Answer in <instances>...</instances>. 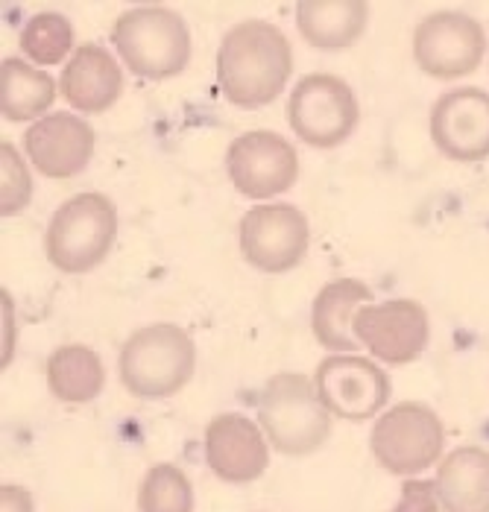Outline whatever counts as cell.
<instances>
[{
  "label": "cell",
  "mask_w": 489,
  "mask_h": 512,
  "mask_svg": "<svg viewBox=\"0 0 489 512\" xmlns=\"http://www.w3.org/2000/svg\"><path fill=\"white\" fill-rule=\"evenodd\" d=\"M293 50L287 36L270 21L249 18L235 24L217 50V85L232 106L261 109L287 88Z\"/></svg>",
  "instance_id": "6da1fadb"
},
{
  "label": "cell",
  "mask_w": 489,
  "mask_h": 512,
  "mask_svg": "<svg viewBox=\"0 0 489 512\" xmlns=\"http://www.w3.org/2000/svg\"><path fill=\"white\" fill-rule=\"evenodd\" d=\"M197 369V349L185 328L156 322L138 328L118 355L121 384L129 395L144 401H162L176 395Z\"/></svg>",
  "instance_id": "7a4b0ae2"
},
{
  "label": "cell",
  "mask_w": 489,
  "mask_h": 512,
  "mask_svg": "<svg viewBox=\"0 0 489 512\" xmlns=\"http://www.w3.org/2000/svg\"><path fill=\"white\" fill-rule=\"evenodd\" d=\"M112 44L123 68L141 79L182 74L194 50L185 18L164 6H135L123 12L112 27Z\"/></svg>",
  "instance_id": "3957f363"
},
{
  "label": "cell",
  "mask_w": 489,
  "mask_h": 512,
  "mask_svg": "<svg viewBox=\"0 0 489 512\" xmlns=\"http://www.w3.org/2000/svg\"><path fill=\"white\" fill-rule=\"evenodd\" d=\"M118 237V208L103 194H77L50 217L44 249L47 261L68 276H82L100 267Z\"/></svg>",
  "instance_id": "277c9868"
},
{
  "label": "cell",
  "mask_w": 489,
  "mask_h": 512,
  "mask_svg": "<svg viewBox=\"0 0 489 512\" xmlns=\"http://www.w3.org/2000/svg\"><path fill=\"white\" fill-rule=\"evenodd\" d=\"M258 419L267 442L287 457L314 454L331 434V413L323 407L314 381L299 372H279L264 384Z\"/></svg>",
  "instance_id": "5b68a950"
},
{
  "label": "cell",
  "mask_w": 489,
  "mask_h": 512,
  "mask_svg": "<svg viewBox=\"0 0 489 512\" xmlns=\"http://www.w3.org/2000/svg\"><path fill=\"white\" fill-rule=\"evenodd\" d=\"M446 431L440 416L419 401H405L381 413L375 422L369 448L381 469L399 477L425 472L443 454Z\"/></svg>",
  "instance_id": "8992f818"
},
{
  "label": "cell",
  "mask_w": 489,
  "mask_h": 512,
  "mask_svg": "<svg viewBox=\"0 0 489 512\" xmlns=\"http://www.w3.org/2000/svg\"><path fill=\"white\" fill-rule=\"evenodd\" d=\"M361 118L358 97L346 79L334 74H308L296 82L287 100V120L296 138L308 147L331 150L343 144Z\"/></svg>",
  "instance_id": "52a82bcc"
},
{
  "label": "cell",
  "mask_w": 489,
  "mask_h": 512,
  "mask_svg": "<svg viewBox=\"0 0 489 512\" xmlns=\"http://www.w3.org/2000/svg\"><path fill=\"white\" fill-rule=\"evenodd\" d=\"M238 243L246 261L267 273L282 276L299 267L311 246V226L308 217L285 202L249 208L238 226Z\"/></svg>",
  "instance_id": "ba28073f"
},
{
  "label": "cell",
  "mask_w": 489,
  "mask_h": 512,
  "mask_svg": "<svg viewBox=\"0 0 489 512\" xmlns=\"http://www.w3.org/2000/svg\"><path fill=\"white\" fill-rule=\"evenodd\" d=\"M487 53V33L481 21L466 12H437L416 24L413 59L434 79L472 74Z\"/></svg>",
  "instance_id": "9c48e42d"
},
{
  "label": "cell",
  "mask_w": 489,
  "mask_h": 512,
  "mask_svg": "<svg viewBox=\"0 0 489 512\" xmlns=\"http://www.w3.org/2000/svg\"><path fill=\"white\" fill-rule=\"evenodd\" d=\"M226 170L232 185L244 197L270 199L293 188L299 176V156L285 135L270 129H252L229 144Z\"/></svg>",
  "instance_id": "30bf717a"
},
{
  "label": "cell",
  "mask_w": 489,
  "mask_h": 512,
  "mask_svg": "<svg viewBox=\"0 0 489 512\" xmlns=\"http://www.w3.org/2000/svg\"><path fill=\"white\" fill-rule=\"evenodd\" d=\"M314 387L331 416L367 422L390 401L393 384L381 366L358 355H331L314 372Z\"/></svg>",
  "instance_id": "8fae6325"
},
{
  "label": "cell",
  "mask_w": 489,
  "mask_h": 512,
  "mask_svg": "<svg viewBox=\"0 0 489 512\" xmlns=\"http://www.w3.org/2000/svg\"><path fill=\"white\" fill-rule=\"evenodd\" d=\"M355 337L372 352V357L402 366L413 363L428 349L431 319L428 311L413 299H387L378 305H364L355 316Z\"/></svg>",
  "instance_id": "7c38bea8"
},
{
  "label": "cell",
  "mask_w": 489,
  "mask_h": 512,
  "mask_svg": "<svg viewBox=\"0 0 489 512\" xmlns=\"http://www.w3.org/2000/svg\"><path fill=\"white\" fill-rule=\"evenodd\" d=\"M431 138L451 161L489 158V94L481 88L446 91L431 109Z\"/></svg>",
  "instance_id": "4fadbf2b"
},
{
  "label": "cell",
  "mask_w": 489,
  "mask_h": 512,
  "mask_svg": "<svg viewBox=\"0 0 489 512\" xmlns=\"http://www.w3.org/2000/svg\"><path fill=\"white\" fill-rule=\"evenodd\" d=\"M94 129L71 112H53L36 120L24 135V153L47 179H71L94 156Z\"/></svg>",
  "instance_id": "5bb4252c"
},
{
  "label": "cell",
  "mask_w": 489,
  "mask_h": 512,
  "mask_svg": "<svg viewBox=\"0 0 489 512\" xmlns=\"http://www.w3.org/2000/svg\"><path fill=\"white\" fill-rule=\"evenodd\" d=\"M205 460L226 483H252L270 466V445L244 413H220L205 428Z\"/></svg>",
  "instance_id": "9a60e30c"
},
{
  "label": "cell",
  "mask_w": 489,
  "mask_h": 512,
  "mask_svg": "<svg viewBox=\"0 0 489 512\" xmlns=\"http://www.w3.org/2000/svg\"><path fill=\"white\" fill-rule=\"evenodd\" d=\"M59 91L80 115H103L121 100L123 68L106 47L80 44L62 71Z\"/></svg>",
  "instance_id": "2e32d148"
},
{
  "label": "cell",
  "mask_w": 489,
  "mask_h": 512,
  "mask_svg": "<svg viewBox=\"0 0 489 512\" xmlns=\"http://www.w3.org/2000/svg\"><path fill=\"white\" fill-rule=\"evenodd\" d=\"M369 302H372V290L358 278H337L326 284L311 308V328L320 346L331 352L361 349L355 337V316Z\"/></svg>",
  "instance_id": "e0dca14e"
},
{
  "label": "cell",
  "mask_w": 489,
  "mask_h": 512,
  "mask_svg": "<svg viewBox=\"0 0 489 512\" xmlns=\"http://www.w3.org/2000/svg\"><path fill=\"white\" fill-rule=\"evenodd\" d=\"M434 483L443 512H489V451L478 445L454 448Z\"/></svg>",
  "instance_id": "ac0fdd59"
},
{
  "label": "cell",
  "mask_w": 489,
  "mask_h": 512,
  "mask_svg": "<svg viewBox=\"0 0 489 512\" xmlns=\"http://www.w3.org/2000/svg\"><path fill=\"white\" fill-rule=\"evenodd\" d=\"M369 6L364 0H305L296 6V27L317 50H346L364 36Z\"/></svg>",
  "instance_id": "d6986e66"
},
{
  "label": "cell",
  "mask_w": 489,
  "mask_h": 512,
  "mask_svg": "<svg viewBox=\"0 0 489 512\" xmlns=\"http://www.w3.org/2000/svg\"><path fill=\"white\" fill-rule=\"evenodd\" d=\"M59 85L41 68H30L24 59L0 62V115L12 123L33 120L53 106Z\"/></svg>",
  "instance_id": "ffe728a7"
},
{
  "label": "cell",
  "mask_w": 489,
  "mask_h": 512,
  "mask_svg": "<svg viewBox=\"0 0 489 512\" xmlns=\"http://www.w3.org/2000/svg\"><path fill=\"white\" fill-rule=\"evenodd\" d=\"M47 387L59 401L85 404L106 387L103 360L88 346H62L47 357Z\"/></svg>",
  "instance_id": "44dd1931"
},
{
  "label": "cell",
  "mask_w": 489,
  "mask_h": 512,
  "mask_svg": "<svg viewBox=\"0 0 489 512\" xmlns=\"http://www.w3.org/2000/svg\"><path fill=\"white\" fill-rule=\"evenodd\" d=\"M21 50L36 65H59L74 50V24L62 12H39L21 30Z\"/></svg>",
  "instance_id": "7402d4cb"
},
{
  "label": "cell",
  "mask_w": 489,
  "mask_h": 512,
  "mask_svg": "<svg viewBox=\"0 0 489 512\" xmlns=\"http://www.w3.org/2000/svg\"><path fill=\"white\" fill-rule=\"evenodd\" d=\"M141 512H194V486L179 466L159 463L144 474L138 489Z\"/></svg>",
  "instance_id": "603a6c76"
},
{
  "label": "cell",
  "mask_w": 489,
  "mask_h": 512,
  "mask_svg": "<svg viewBox=\"0 0 489 512\" xmlns=\"http://www.w3.org/2000/svg\"><path fill=\"white\" fill-rule=\"evenodd\" d=\"M33 199V179L27 161L12 144H0V214L12 217Z\"/></svg>",
  "instance_id": "cb8c5ba5"
},
{
  "label": "cell",
  "mask_w": 489,
  "mask_h": 512,
  "mask_svg": "<svg viewBox=\"0 0 489 512\" xmlns=\"http://www.w3.org/2000/svg\"><path fill=\"white\" fill-rule=\"evenodd\" d=\"M440 495H437V483L431 480H405L402 486V498L393 507V512H440Z\"/></svg>",
  "instance_id": "d4e9b609"
},
{
  "label": "cell",
  "mask_w": 489,
  "mask_h": 512,
  "mask_svg": "<svg viewBox=\"0 0 489 512\" xmlns=\"http://www.w3.org/2000/svg\"><path fill=\"white\" fill-rule=\"evenodd\" d=\"M0 512H33V498L21 486H0Z\"/></svg>",
  "instance_id": "484cf974"
}]
</instances>
